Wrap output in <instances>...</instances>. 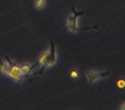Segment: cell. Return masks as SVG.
Listing matches in <instances>:
<instances>
[{
	"instance_id": "obj_5",
	"label": "cell",
	"mask_w": 125,
	"mask_h": 110,
	"mask_svg": "<svg viewBox=\"0 0 125 110\" xmlns=\"http://www.w3.org/2000/svg\"><path fill=\"white\" fill-rule=\"evenodd\" d=\"M38 65V62L35 63V64H31V63H23L21 65H20L21 67V70L22 71L23 73V76H28L30 72H32L35 68H36V66Z\"/></svg>"
},
{
	"instance_id": "obj_9",
	"label": "cell",
	"mask_w": 125,
	"mask_h": 110,
	"mask_svg": "<svg viewBox=\"0 0 125 110\" xmlns=\"http://www.w3.org/2000/svg\"><path fill=\"white\" fill-rule=\"evenodd\" d=\"M70 77H71L72 78H77V77H78V72H77V70L73 69V70L70 72Z\"/></svg>"
},
{
	"instance_id": "obj_6",
	"label": "cell",
	"mask_w": 125,
	"mask_h": 110,
	"mask_svg": "<svg viewBox=\"0 0 125 110\" xmlns=\"http://www.w3.org/2000/svg\"><path fill=\"white\" fill-rule=\"evenodd\" d=\"M7 61L8 62H4V61H1V62H0V71H1L3 75H6V76H8V72L10 69V63H11V61H9L8 58H7Z\"/></svg>"
},
{
	"instance_id": "obj_7",
	"label": "cell",
	"mask_w": 125,
	"mask_h": 110,
	"mask_svg": "<svg viewBox=\"0 0 125 110\" xmlns=\"http://www.w3.org/2000/svg\"><path fill=\"white\" fill-rule=\"evenodd\" d=\"M46 5V0H36L35 1V8L36 9H42Z\"/></svg>"
},
{
	"instance_id": "obj_8",
	"label": "cell",
	"mask_w": 125,
	"mask_h": 110,
	"mask_svg": "<svg viewBox=\"0 0 125 110\" xmlns=\"http://www.w3.org/2000/svg\"><path fill=\"white\" fill-rule=\"evenodd\" d=\"M117 87L119 89H124L125 88V81L123 78H120L117 81Z\"/></svg>"
},
{
	"instance_id": "obj_2",
	"label": "cell",
	"mask_w": 125,
	"mask_h": 110,
	"mask_svg": "<svg viewBox=\"0 0 125 110\" xmlns=\"http://www.w3.org/2000/svg\"><path fill=\"white\" fill-rule=\"evenodd\" d=\"M83 13H84V11H76L74 8H72V14L69 15V17L67 18V22H66V30L70 31V32H73V33L78 32L79 30H82L78 27L77 20H78V17L82 16Z\"/></svg>"
},
{
	"instance_id": "obj_3",
	"label": "cell",
	"mask_w": 125,
	"mask_h": 110,
	"mask_svg": "<svg viewBox=\"0 0 125 110\" xmlns=\"http://www.w3.org/2000/svg\"><path fill=\"white\" fill-rule=\"evenodd\" d=\"M110 75L109 70H104V71H97V70H86L85 71V77L87 78L89 83H94L98 81V79L105 78Z\"/></svg>"
},
{
	"instance_id": "obj_1",
	"label": "cell",
	"mask_w": 125,
	"mask_h": 110,
	"mask_svg": "<svg viewBox=\"0 0 125 110\" xmlns=\"http://www.w3.org/2000/svg\"><path fill=\"white\" fill-rule=\"evenodd\" d=\"M50 44H51V46H50V50L48 52L44 53L38 61V64L41 65V67H40V70L36 72V75H42L47 67L55 64L56 61H57V51H56V46H55V44L53 43L52 40H50Z\"/></svg>"
},
{
	"instance_id": "obj_4",
	"label": "cell",
	"mask_w": 125,
	"mask_h": 110,
	"mask_svg": "<svg viewBox=\"0 0 125 110\" xmlns=\"http://www.w3.org/2000/svg\"><path fill=\"white\" fill-rule=\"evenodd\" d=\"M8 76L13 79L14 82H21L22 79V77H24L22 71L21 70L20 65L14 64L13 62L10 63V69H9V72H8Z\"/></svg>"
}]
</instances>
